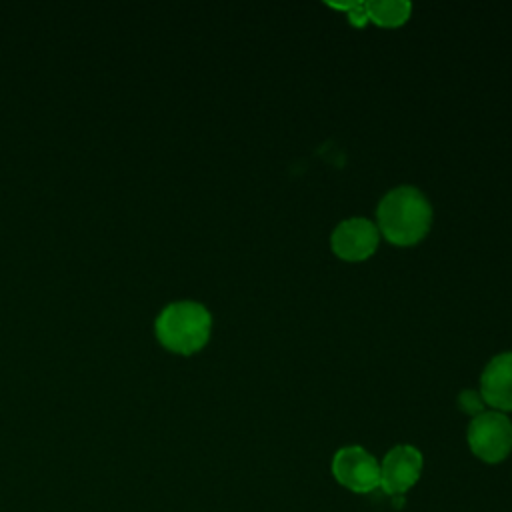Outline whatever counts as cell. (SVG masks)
Listing matches in <instances>:
<instances>
[{
    "instance_id": "obj_3",
    "label": "cell",
    "mask_w": 512,
    "mask_h": 512,
    "mask_svg": "<svg viewBox=\"0 0 512 512\" xmlns=\"http://www.w3.org/2000/svg\"><path fill=\"white\" fill-rule=\"evenodd\" d=\"M466 440L476 458L498 464L512 452V422L498 410L480 412L470 420Z\"/></svg>"
},
{
    "instance_id": "obj_8",
    "label": "cell",
    "mask_w": 512,
    "mask_h": 512,
    "mask_svg": "<svg viewBox=\"0 0 512 512\" xmlns=\"http://www.w3.org/2000/svg\"><path fill=\"white\" fill-rule=\"evenodd\" d=\"M410 12H412V4L402 2V0L364 2L366 20H372L384 28H396V26L404 24L410 18Z\"/></svg>"
},
{
    "instance_id": "obj_4",
    "label": "cell",
    "mask_w": 512,
    "mask_h": 512,
    "mask_svg": "<svg viewBox=\"0 0 512 512\" xmlns=\"http://www.w3.org/2000/svg\"><path fill=\"white\" fill-rule=\"evenodd\" d=\"M332 474L344 488L366 494L380 488V462L362 446H344L332 458Z\"/></svg>"
},
{
    "instance_id": "obj_6",
    "label": "cell",
    "mask_w": 512,
    "mask_h": 512,
    "mask_svg": "<svg viewBox=\"0 0 512 512\" xmlns=\"http://www.w3.org/2000/svg\"><path fill=\"white\" fill-rule=\"evenodd\" d=\"M378 240L380 232L374 222L366 218H348L334 228L330 236V246L338 258L358 262L374 254V250L378 248Z\"/></svg>"
},
{
    "instance_id": "obj_7",
    "label": "cell",
    "mask_w": 512,
    "mask_h": 512,
    "mask_svg": "<svg viewBox=\"0 0 512 512\" xmlns=\"http://www.w3.org/2000/svg\"><path fill=\"white\" fill-rule=\"evenodd\" d=\"M480 396L498 412L512 410V352H502L486 364L480 376Z\"/></svg>"
},
{
    "instance_id": "obj_1",
    "label": "cell",
    "mask_w": 512,
    "mask_h": 512,
    "mask_svg": "<svg viewBox=\"0 0 512 512\" xmlns=\"http://www.w3.org/2000/svg\"><path fill=\"white\" fill-rule=\"evenodd\" d=\"M378 230L396 246L420 242L432 224V206L414 186H398L386 192L376 210Z\"/></svg>"
},
{
    "instance_id": "obj_2",
    "label": "cell",
    "mask_w": 512,
    "mask_h": 512,
    "mask_svg": "<svg viewBox=\"0 0 512 512\" xmlns=\"http://www.w3.org/2000/svg\"><path fill=\"white\" fill-rule=\"evenodd\" d=\"M152 330L164 350L190 356L208 344L212 314L200 302L176 300L156 314Z\"/></svg>"
},
{
    "instance_id": "obj_5",
    "label": "cell",
    "mask_w": 512,
    "mask_h": 512,
    "mask_svg": "<svg viewBox=\"0 0 512 512\" xmlns=\"http://www.w3.org/2000/svg\"><path fill=\"white\" fill-rule=\"evenodd\" d=\"M422 464L424 460L418 448L410 444L394 446L380 462V488L390 496L408 492L418 482Z\"/></svg>"
},
{
    "instance_id": "obj_9",
    "label": "cell",
    "mask_w": 512,
    "mask_h": 512,
    "mask_svg": "<svg viewBox=\"0 0 512 512\" xmlns=\"http://www.w3.org/2000/svg\"><path fill=\"white\" fill-rule=\"evenodd\" d=\"M458 404H460V408H462L464 412L474 414V416H478L480 412H484V410H482V406H484L482 396H480L478 392H472V390H464V392L458 396Z\"/></svg>"
}]
</instances>
